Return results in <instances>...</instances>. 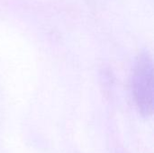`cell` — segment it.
<instances>
[{
  "mask_svg": "<svg viewBox=\"0 0 154 153\" xmlns=\"http://www.w3.org/2000/svg\"><path fill=\"white\" fill-rule=\"evenodd\" d=\"M134 93L139 109L145 115L153 110V69L150 58L139 59L133 78Z\"/></svg>",
  "mask_w": 154,
  "mask_h": 153,
  "instance_id": "1",
  "label": "cell"
}]
</instances>
